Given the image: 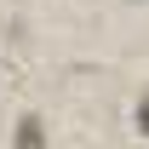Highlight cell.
Here are the masks:
<instances>
[{
    "label": "cell",
    "instance_id": "6da1fadb",
    "mask_svg": "<svg viewBox=\"0 0 149 149\" xmlns=\"http://www.w3.org/2000/svg\"><path fill=\"white\" fill-rule=\"evenodd\" d=\"M40 143H46V126H40L35 115H23L17 120V149H40Z\"/></svg>",
    "mask_w": 149,
    "mask_h": 149
},
{
    "label": "cell",
    "instance_id": "7a4b0ae2",
    "mask_svg": "<svg viewBox=\"0 0 149 149\" xmlns=\"http://www.w3.org/2000/svg\"><path fill=\"white\" fill-rule=\"evenodd\" d=\"M138 132H149V97L138 103Z\"/></svg>",
    "mask_w": 149,
    "mask_h": 149
}]
</instances>
